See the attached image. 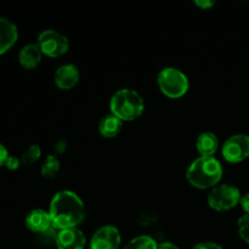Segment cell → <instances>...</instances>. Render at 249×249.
Instances as JSON below:
<instances>
[{"label":"cell","instance_id":"obj_1","mask_svg":"<svg viewBox=\"0 0 249 249\" xmlns=\"http://www.w3.org/2000/svg\"><path fill=\"white\" fill-rule=\"evenodd\" d=\"M50 214L53 228L57 230L78 228L84 220L85 211L84 202L77 194L68 190L57 192L53 197L50 203Z\"/></svg>","mask_w":249,"mask_h":249},{"label":"cell","instance_id":"obj_2","mask_svg":"<svg viewBox=\"0 0 249 249\" xmlns=\"http://www.w3.org/2000/svg\"><path fill=\"white\" fill-rule=\"evenodd\" d=\"M223 173V165L215 157H198L190 164L186 179L196 189H214L220 182Z\"/></svg>","mask_w":249,"mask_h":249},{"label":"cell","instance_id":"obj_3","mask_svg":"<svg viewBox=\"0 0 249 249\" xmlns=\"http://www.w3.org/2000/svg\"><path fill=\"white\" fill-rule=\"evenodd\" d=\"M109 109L122 122H131L141 117L145 111V101L138 91L121 89L113 94L109 101Z\"/></svg>","mask_w":249,"mask_h":249},{"label":"cell","instance_id":"obj_4","mask_svg":"<svg viewBox=\"0 0 249 249\" xmlns=\"http://www.w3.org/2000/svg\"><path fill=\"white\" fill-rule=\"evenodd\" d=\"M160 90L169 99H180L189 91V78L184 72L174 67H165L158 73Z\"/></svg>","mask_w":249,"mask_h":249},{"label":"cell","instance_id":"obj_5","mask_svg":"<svg viewBox=\"0 0 249 249\" xmlns=\"http://www.w3.org/2000/svg\"><path fill=\"white\" fill-rule=\"evenodd\" d=\"M241 192L236 186L223 184L212 189L208 195V206L216 212L230 211L241 201Z\"/></svg>","mask_w":249,"mask_h":249},{"label":"cell","instance_id":"obj_6","mask_svg":"<svg viewBox=\"0 0 249 249\" xmlns=\"http://www.w3.org/2000/svg\"><path fill=\"white\" fill-rule=\"evenodd\" d=\"M36 45L39 46L43 55L55 58L67 53L70 49V41L65 34L55 29H45L39 34Z\"/></svg>","mask_w":249,"mask_h":249},{"label":"cell","instance_id":"obj_7","mask_svg":"<svg viewBox=\"0 0 249 249\" xmlns=\"http://www.w3.org/2000/svg\"><path fill=\"white\" fill-rule=\"evenodd\" d=\"M221 152L226 162H242L249 157V136L246 134L232 135L224 142Z\"/></svg>","mask_w":249,"mask_h":249},{"label":"cell","instance_id":"obj_8","mask_svg":"<svg viewBox=\"0 0 249 249\" xmlns=\"http://www.w3.org/2000/svg\"><path fill=\"white\" fill-rule=\"evenodd\" d=\"M121 232L116 226L105 225L92 235L90 249H118L121 246Z\"/></svg>","mask_w":249,"mask_h":249},{"label":"cell","instance_id":"obj_9","mask_svg":"<svg viewBox=\"0 0 249 249\" xmlns=\"http://www.w3.org/2000/svg\"><path fill=\"white\" fill-rule=\"evenodd\" d=\"M55 242L58 249H84L87 238L82 230L72 228L58 231Z\"/></svg>","mask_w":249,"mask_h":249},{"label":"cell","instance_id":"obj_10","mask_svg":"<svg viewBox=\"0 0 249 249\" xmlns=\"http://www.w3.org/2000/svg\"><path fill=\"white\" fill-rule=\"evenodd\" d=\"M79 70L73 63L60 66L53 74V83L61 90H71L79 82Z\"/></svg>","mask_w":249,"mask_h":249},{"label":"cell","instance_id":"obj_11","mask_svg":"<svg viewBox=\"0 0 249 249\" xmlns=\"http://www.w3.org/2000/svg\"><path fill=\"white\" fill-rule=\"evenodd\" d=\"M26 226L28 230L36 233H44L53 228L49 212L44 209H33L26 216Z\"/></svg>","mask_w":249,"mask_h":249},{"label":"cell","instance_id":"obj_12","mask_svg":"<svg viewBox=\"0 0 249 249\" xmlns=\"http://www.w3.org/2000/svg\"><path fill=\"white\" fill-rule=\"evenodd\" d=\"M18 38V31L16 24L10 19L0 18V55L6 53L14 46Z\"/></svg>","mask_w":249,"mask_h":249},{"label":"cell","instance_id":"obj_13","mask_svg":"<svg viewBox=\"0 0 249 249\" xmlns=\"http://www.w3.org/2000/svg\"><path fill=\"white\" fill-rule=\"evenodd\" d=\"M43 53L36 44H28L21 49L18 53L19 65L26 70H34L40 63Z\"/></svg>","mask_w":249,"mask_h":249},{"label":"cell","instance_id":"obj_14","mask_svg":"<svg viewBox=\"0 0 249 249\" xmlns=\"http://www.w3.org/2000/svg\"><path fill=\"white\" fill-rule=\"evenodd\" d=\"M196 147L201 157H213L219 148L218 136L211 131L202 133L197 138Z\"/></svg>","mask_w":249,"mask_h":249},{"label":"cell","instance_id":"obj_15","mask_svg":"<svg viewBox=\"0 0 249 249\" xmlns=\"http://www.w3.org/2000/svg\"><path fill=\"white\" fill-rule=\"evenodd\" d=\"M123 128V122L113 114H106L99 123V131L104 138L113 139L118 135Z\"/></svg>","mask_w":249,"mask_h":249},{"label":"cell","instance_id":"obj_16","mask_svg":"<svg viewBox=\"0 0 249 249\" xmlns=\"http://www.w3.org/2000/svg\"><path fill=\"white\" fill-rule=\"evenodd\" d=\"M61 169V163L58 158L53 155H49L41 165L40 173L45 179H53L58 175Z\"/></svg>","mask_w":249,"mask_h":249},{"label":"cell","instance_id":"obj_17","mask_svg":"<svg viewBox=\"0 0 249 249\" xmlns=\"http://www.w3.org/2000/svg\"><path fill=\"white\" fill-rule=\"evenodd\" d=\"M123 249H158V245L150 236H139L129 241Z\"/></svg>","mask_w":249,"mask_h":249},{"label":"cell","instance_id":"obj_18","mask_svg":"<svg viewBox=\"0 0 249 249\" xmlns=\"http://www.w3.org/2000/svg\"><path fill=\"white\" fill-rule=\"evenodd\" d=\"M40 156H41L40 146L32 145V146H29L26 151H24L23 155H22L21 160L24 165H31V164H33V163H36V160L40 158Z\"/></svg>","mask_w":249,"mask_h":249},{"label":"cell","instance_id":"obj_19","mask_svg":"<svg viewBox=\"0 0 249 249\" xmlns=\"http://www.w3.org/2000/svg\"><path fill=\"white\" fill-rule=\"evenodd\" d=\"M237 228L241 238L249 245V214H246L238 219Z\"/></svg>","mask_w":249,"mask_h":249},{"label":"cell","instance_id":"obj_20","mask_svg":"<svg viewBox=\"0 0 249 249\" xmlns=\"http://www.w3.org/2000/svg\"><path fill=\"white\" fill-rule=\"evenodd\" d=\"M19 160L17 157H14V156H9L7 160L5 162V167L7 168L9 170H17L19 168Z\"/></svg>","mask_w":249,"mask_h":249},{"label":"cell","instance_id":"obj_21","mask_svg":"<svg viewBox=\"0 0 249 249\" xmlns=\"http://www.w3.org/2000/svg\"><path fill=\"white\" fill-rule=\"evenodd\" d=\"M192 249H224V248L215 242H202L195 246Z\"/></svg>","mask_w":249,"mask_h":249},{"label":"cell","instance_id":"obj_22","mask_svg":"<svg viewBox=\"0 0 249 249\" xmlns=\"http://www.w3.org/2000/svg\"><path fill=\"white\" fill-rule=\"evenodd\" d=\"M195 5L202 10H208L215 5V1H212V0H196Z\"/></svg>","mask_w":249,"mask_h":249},{"label":"cell","instance_id":"obj_23","mask_svg":"<svg viewBox=\"0 0 249 249\" xmlns=\"http://www.w3.org/2000/svg\"><path fill=\"white\" fill-rule=\"evenodd\" d=\"M9 158V152H7L6 147H5L2 143H0V167L1 165H5V162Z\"/></svg>","mask_w":249,"mask_h":249},{"label":"cell","instance_id":"obj_24","mask_svg":"<svg viewBox=\"0 0 249 249\" xmlns=\"http://www.w3.org/2000/svg\"><path fill=\"white\" fill-rule=\"evenodd\" d=\"M67 142H66L65 140H60L56 142L55 145V151L57 153H60V155H62V153H65V151L67 150Z\"/></svg>","mask_w":249,"mask_h":249},{"label":"cell","instance_id":"obj_25","mask_svg":"<svg viewBox=\"0 0 249 249\" xmlns=\"http://www.w3.org/2000/svg\"><path fill=\"white\" fill-rule=\"evenodd\" d=\"M240 204H241V207H242L243 211H245L247 214H249V194L241 197Z\"/></svg>","mask_w":249,"mask_h":249},{"label":"cell","instance_id":"obj_26","mask_svg":"<svg viewBox=\"0 0 249 249\" xmlns=\"http://www.w3.org/2000/svg\"><path fill=\"white\" fill-rule=\"evenodd\" d=\"M158 249H180V248L172 242H162L160 245H158Z\"/></svg>","mask_w":249,"mask_h":249}]
</instances>
